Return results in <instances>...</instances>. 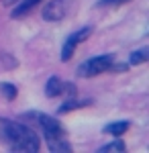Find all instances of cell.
Masks as SVG:
<instances>
[{
	"label": "cell",
	"instance_id": "obj_11",
	"mask_svg": "<svg viewBox=\"0 0 149 153\" xmlns=\"http://www.w3.org/2000/svg\"><path fill=\"white\" fill-rule=\"evenodd\" d=\"M0 94H4V98L14 100L16 98V88L12 84H0Z\"/></svg>",
	"mask_w": 149,
	"mask_h": 153
},
{
	"label": "cell",
	"instance_id": "obj_9",
	"mask_svg": "<svg viewBox=\"0 0 149 153\" xmlns=\"http://www.w3.org/2000/svg\"><path fill=\"white\" fill-rule=\"evenodd\" d=\"M104 131L110 133V135H115V137H121L125 131H129V123L127 120H123V123H112V125H108Z\"/></svg>",
	"mask_w": 149,
	"mask_h": 153
},
{
	"label": "cell",
	"instance_id": "obj_3",
	"mask_svg": "<svg viewBox=\"0 0 149 153\" xmlns=\"http://www.w3.org/2000/svg\"><path fill=\"white\" fill-rule=\"evenodd\" d=\"M115 63V57L112 55H100V57H92L88 61H84L78 70V76H84V78H94V76H100L104 71L110 70V65Z\"/></svg>",
	"mask_w": 149,
	"mask_h": 153
},
{
	"label": "cell",
	"instance_id": "obj_1",
	"mask_svg": "<svg viewBox=\"0 0 149 153\" xmlns=\"http://www.w3.org/2000/svg\"><path fill=\"white\" fill-rule=\"evenodd\" d=\"M2 137L10 143L12 151H25V153H37L39 151V137L35 135V131L25 127L21 123H12L4 120L2 123Z\"/></svg>",
	"mask_w": 149,
	"mask_h": 153
},
{
	"label": "cell",
	"instance_id": "obj_13",
	"mask_svg": "<svg viewBox=\"0 0 149 153\" xmlns=\"http://www.w3.org/2000/svg\"><path fill=\"white\" fill-rule=\"evenodd\" d=\"M125 2H129V0H100L96 6H118V4H125Z\"/></svg>",
	"mask_w": 149,
	"mask_h": 153
},
{
	"label": "cell",
	"instance_id": "obj_14",
	"mask_svg": "<svg viewBox=\"0 0 149 153\" xmlns=\"http://www.w3.org/2000/svg\"><path fill=\"white\" fill-rule=\"evenodd\" d=\"M14 2H19V0H2V4H6V6H10V4H14Z\"/></svg>",
	"mask_w": 149,
	"mask_h": 153
},
{
	"label": "cell",
	"instance_id": "obj_2",
	"mask_svg": "<svg viewBox=\"0 0 149 153\" xmlns=\"http://www.w3.org/2000/svg\"><path fill=\"white\" fill-rule=\"evenodd\" d=\"M37 118H39V125H41V129L45 133L49 151H53V153H69L72 151V145L66 139V129H63V125L59 123L57 118L47 117V114H39Z\"/></svg>",
	"mask_w": 149,
	"mask_h": 153
},
{
	"label": "cell",
	"instance_id": "obj_8",
	"mask_svg": "<svg viewBox=\"0 0 149 153\" xmlns=\"http://www.w3.org/2000/svg\"><path fill=\"white\" fill-rule=\"evenodd\" d=\"M88 104H92V100H74V98H68V102L59 106L57 112H59V114H63V112H69V110H74V108H80V106H88Z\"/></svg>",
	"mask_w": 149,
	"mask_h": 153
},
{
	"label": "cell",
	"instance_id": "obj_6",
	"mask_svg": "<svg viewBox=\"0 0 149 153\" xmlns=\"http://www.w3.org/2000/svg\"><path fill=\"white\" fill-rule=\"evenodd\" d=\"M45 94L49 98H53V96H61L66 94L68 98H74L76 96V88L68 82H61L59 78H49V82L45 86Z\"/></svg>",
	"mask_w": 149,
	"mask_h": 153
},
{
	"label": "cell",
	"instance_id": "obj_7",
	"mask_svg": "<svg viewBox=\"0 0 149 153\" xmlns=\"http://www.w3.org/2000/svg\"><path fill=\"white\" fill-rule=\"evenodd\" d=\"M39 2L41 0H19V6L12 10V19H23L25 14H29Z\"/></svg>",
	"mask_w": 149,
	"mask_h": 153
},
{
	"label": "cell",
	"instance_id": "obj_4",
	"mask_svg": "<svg viewBox=\"0 0 149 153\" xmlns=\"http://www.w3.org/2000/svg\"><path fill=\"white\" fill-rule=\"evenodd\" d=\"M74 10V0H49L43 6L45 21H61Z\"/></svg>",
	"mask_w": 149,
	"mask_h": 153
},
{
	"label": "cell",
	"instance_id": "obj_12",
	"mask_svg": "<svg viewBox=\"0 0 149 153\" xmlns=\"http://www.w3.org/2000/svg\"><path fill=\"white\" fill-rule=\"evenodd\" d=\"M100 153H110V151H125V143L123 141H115V143H108V145H104L98 149Z\"/></svg>",
	"mask_w": 149,
	"mask_h": 153
},
{
	"label": "cell",
	"instance_id": "obj_5",
	"mask_svg": "<svg viewBox=\"0 0 149 153\" xmlns=\"http://www.w3.org/2000/svg\"><path fill=\"white\" fill-rule=\"evenodd\" d=\"M92 33V27H86V29H80L78 33H74V35L69 37L68 41L63 43V51H61V59L63 61H68V59H72V55H74V51H76V47L80 45L82 41H86L88 37H90Z\"/></svg>",
	"mask_w": 149,
	"mask_h": 153
},
{
	"label": "cell",
	"instance_id": "obj_10",
	"mask_svg": "<svg viewBox=\"0 0 149 153\" xmlns=\"http://www.w3.org/2000/svg\"><path fill=\"white\" fill-rule=\"evenodd\" d=\"M149 59V49H139L131 55V65H139V63H145Z\"/></svg>",
	"mask_w": 149,
	"mask_h": 153
}]
</instances>
